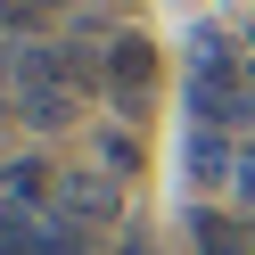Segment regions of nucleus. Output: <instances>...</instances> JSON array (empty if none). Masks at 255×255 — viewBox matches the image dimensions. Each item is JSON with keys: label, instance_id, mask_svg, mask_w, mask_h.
Wrapping results in <instances>:
<instances>
[{"label": "nucleus", "instance_id": "1", "mask_svg": "<svg viewBox=\"0 0 255 255\" xmlns=\"http://www.w3.org/2000/svg\"><path fill=\"white\" fill-rule=\"evenodd\" d=\"M17 107L33 132H58V124L74 116V58L66 50H25L17 66Z\"/></svg>", "mask_w": 255, "mask_h": 255}, {"label": "nucleus", "instance_id": "2", "mask_svg": "<svg viewBox=\"0 0 255 255\" xmlns=\"http://www.w3.org/2000/svg\"><path fill=\"white\" fill-rule=\"evenodd\" d=\"M107 91H116V107H132V116L148 107V91H156V50H148L140 33H124L116 50H107Z\"/></svg>", "mask_w": 255, "mask_h": 255}, {"label": "nucleus", "instance_id": "3", "mask_svg": "<svg viewBox=\"0 0 255 255\" xmlns=\"http://www.w3.org/2000/svg\"><path fill=\"white\" fill-rule=\"evenodd\" d=\"M107 198H116V189H107L99 173H74V181H58V214H66V222H107V214H116Z\"/></svg>", "mask_w": 255, "mask_h": 255}, {"label": "nucleus", "instance_id": "4", "mask_svg": "<svg viewBox=\"0 0 255 255\" xmlns=\"http://www.w3.org/2000/svg\"><path fill=\"white\" fill-rule=\"evenodd\" d=\"M198 247H206V255H239V239H231V222L206 214V222H198Z\"/></svg>", "mask_w": 255, "mask_h": 255}, {"label": "nucleus", "instance_id": "5", "mask_svg": "<svg viewBox=\"0 0 255 255\" xmlns=\"http://www.w3.org/2000/svg\"><path fill=\"white\" fill-rule=\"evenodd\" d=\"M107 165H116V173L132 165V173H140V140H124V132H107Z\"/></svg>", "mask_w": 255, "mask_h": 255}, {"label": "nucleus", "instance_id": "6", "mask_svg": "<svg viewBox=\"0 0 255 255\" xmlns=\"http://www.w3.org/2000/svg\"><path fill=\"white\" fill-rule=\"evenodd\" d=\"M231 181H239V206H255V140H247V156H239V173H231Z\"/></svg>", "mask_w": 255, "mask_h": 255}, {"label": "nucleus", "instance_id": "7", "mask_svg": "<svg viewBox=\"0 0 255 255\" xmlns=\"http://www.w3.org/2000/svg\"><path fill=\"white\" fill-rule=\"evenodd\" d=\"M116 255H148V239H124V247H116Z\"/></svg>", "mask_w": 255, "mask_h": 255}]
</instances>
